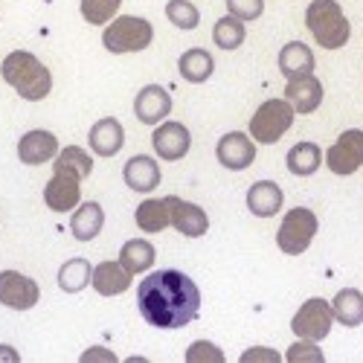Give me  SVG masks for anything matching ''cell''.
I'll list each match as a JSON object with an SVG mask.
<instances>
[{
    "mask_svg": "<svg viewBox=\"0 0 363 363\" xmlns=\"http://www.w3.org/2000/svg\"><path fill=\"white\" fill-rule=\"evenodd\" d=\"M285 357H288L291 363H306V360L320 363V360H323V349H320L314 340H299V343H294V346L285 352Z\"/></svg>",
    "mask_w": 363,
    "mask_h": 363,
    "instance_id": "obj_34",
    "label": "cell"
},
{
    "mask_svg": "<svg viewBox=\"0 0 363 363\" xmlns=\"http://www.w3.org/2000/svg\"><path fill=\"white\" fill-rule=\"evenodd\" d=\"M82 201V177L65 169H52L50 184L44 186V203L52 213H70Z\"/></svg>",
    "mask_w": 363,
    "mask_h": 363,
    "instance_id": "obj_9",
    "label": "cell"
},
{
    "mask_svg": "<svg viewBox=\"0 0 363 363\" xmlns=\"http://www.w3.org/2000/svg\"><path fill=\"white\" fill-rule=\"evenodd\" d=\"M166 15L177 29H195L201 23V12L189 4V0H169L166 4Z\"/></svg>",
    "mask_w": 363,
    "mask_h": 363,
    "instance_id": "obj_32",
    "label": "cell"
},
{
    "mask_svg": "<svg viewBox=\"0 0 363 363\" xmlns=\"http://www.w3.org/2000/svg\"><path fill=\"white\" fill-rule=\"evenodd\" d=\"M134 113L143 125H157L160 119H166L172 113V96L169 90L160 84H145L137 99H134Z\"/></svg>",
    "mask_w": 363,
    "mask_h": 363,
    "instance_id": "obj_13",
    "label": "cell"
},
{
    "mask_svg": "<svg viewBox=\"0 0 363 363\" xmlns=\"http://www.w3.org/2000/svg\"><path fill=\"white\" fill-rule=\"evenodd\" d=\"M227 9L238 21H256L264 12V0H227Z\"/></svg>",
    "mask_w": 363,
    "mask_h": 363,
    "instance_id": "obj_33",
    "label": "cell"
},
{
    "mask_svg": "<svg viewBox=\"0 0 363 363\" xmlns=\"http://www.w3.org/2000/svg\"><path fill=\"white\" fill-rule=\"evenodd\" d=\"M325 166L335 174H354L363 166V131H343L337 143L325 151Z\"/></svg>",
    "mask_w": 363,
    "mask_h": 363,
    "instance_id": "obj_8",
    "label": "cell"
},
{
    "mask_svg": "<svg viewBox=\"0 0 363 363\" xmlns=\"http://www.w3.org/2000/svg\"><path fill=\"white\" fill-rule=\"evenodd\" d=\"M306 26L323 50H340L352 35L349 18L343 15L337 0H314L306 9Z\"/></svg>",
    "mask_w": 363,
    "mask_h": 363,
    "instance_id": "obj_3",
    "label": "cell"
},
{
    "mask_svg": "<svg viewBox=\"0 0 363 363\" xmlns=\"http://www.w3.org/2000/svg\"><path fill=\"white\" fill-rule=\"evenodd\" d=\"M0 360H12V363H18V352L9 349V346H0Z\"/></svg>",
    "mask_w": 363,
    "mask_h": 363,
    "instance_id": "obj_38",
    "label": "cell"
},
{
    "mask_svg": "<svg viewBox=\"0 0 363 363\" xmlns=\"http://www.w3.org/2000/svg\"><path fill=\"white\" fill-rule=\"evenodd\" d=\"M317 227H320V221H317V216L311 213V209H306V206L291 209V213L282 218L279 233H277L279 250L288 253V256L306 253V250L311 247L314 235H317Z\"/></svg>",
    "mask_w": 363,
    "mask_h": 363,
    "instance_id": "obj_6",
    "label": "cell"
},
{
    "mask_svg": "<svg viewBox=\"0 0 363 363\" xmlns=\"http://www.w3.org/2000/svg\"><path fill=\"white\" fill-rule=\"evenodd\" d=\"M151 145H155L160 160H180V157H186L192 137L184 123H163L151 134Z\"/></svg>",
    "mask_w": 363,
    "mask_h": 363,
    "instance_id": "obj_12",
    "label": "cell"
},
{
    "mask_svg": "<svg viewBox=\"0 0 363 363\" xmlns=\"http://www.w3.org/2000/svg\"><path fill=\"white\" fill-rule=\"evenodd\" d=\"M247 209L259 218H270L282 209V189L274 180H259L247 192Z\"/></svg>",
    "mask_w": 363,
    "mask_h": 363,
    "instance_id": "obj_21",
    "label": "cell"
},
{
    "mask_svg": "<svg viewBox=\"0 0 363 363\" xmlns=\"http://www.w3.org/2000/svg\"><path fill=\"white\" fill-rule=\"evenodd\" d=\"M52 169L73 172V174H79V177L84 180V177H90V172H94V160H90V155H87L84 148H79V145H67V148H62V151L55 155Z\"/></svg>",
    "mask_w": 363,
    "mask_h": 363,
    "instance_id": "obj_29",
    "label": "cell"
},
{
    "mask_svg": "<svg viewBox=\"0 0 363 363\" xmlns=\"http://www.w3.org/2000/svg\"><path fill=\"white\" fill-rule=\"evenodd\" d=\"M331 325H335V311H331V302L311 296L299 306V311L291 320V331L299 340H314L320 343L323 337H328Z\"/></svg>",
    "mask_w": 363,
    "mask_h": 363,
    "instance_id": "obj_7",
    "label": "cell"
},
{
    "mask_svg": "<svg viewBox=\"0 0 363 363\" xmlns=\"http://www.w3.org/2000/svg\"><path fill=\"white\" fill-rule=\"evenodd\" d=\"M213 38H216V44H218L221 50H238L241 44H245V38H247L245 21H238V18H233V15L221 18V21L216 23V29H213Z\"/></svg>",
    "mask_w": 363,
    "mask_h": 363,
    "instance_id": "obj_30",
    "label": "cell"
},
{
    "mask_svg": "<svg viewBox=\"0 0 363 363\" xmlns=\"http://www.w3.org/2000/svg\"><path fill=\"white\" fill-rule=\"evenodd\" d=\"M102 227H105V213H102V206L96 201L82 203L70 218V233L79 241H94L102 233Z\"/></svg>",
    "mask_w": 363,
    "mask_h": 363,
    "instance_id": "obj_22",
    "label": "cell"
},
{
    "mask_svg": "<svg viewBox=\"0 0 363 363\" xmlns=\"http://www.w3.org/2000/svg\"><path fill=\"white\" fill-rule=\"evenodd\" d=\"M331 311L346 328H357L363 323V294L357 288H343L331 302Z\"/></svg>",
    "mask_w": 363,
    "mask_h": 363,
    "instance_id": "obj_24",
    "label": "cell"
},
{
    "mask_svg": "<svg viewBox=\"0 0 363 363\" xmlns=\"http://www.w3.org/2000/svg\"><path fill=\"white\" fill-rule=\"evenodd\" d=\"M137 308L155 328H184L201 311V291L180 270H155L137 285Z\"/></svg>",
    "mask_w": 363,
    "mask_h": 363,
    "instance_id": "obj_1",
    "label": "cell"
},
{
    "mask_svg": "<svg viewBox=\"0 0 363 363\" xmlns=\"http://www.w3.org/2000/svg\"><path fill=\"white\" fill-rule=\"evenodd\" d=\"M123 174H125L128 189H134V192H140V195L155 192V189L160 186V180H163L157 160H155V157H148V155H137V157H131V160L125 163Z\"/></svg>",
    "mask_w": 363,
    "mask_h": 363,
    "instance_id": "obj_15",
    "label": "cell"
},
{
    "mask_svg": "<svg viewBox=\"0 0 363 363\" xmlns=\"http://www.w3.org/2000/svg\"><path fill=\"white\" fill-rule=\"evenodd\" d=\"M41 288L35 279H29L18 270H4L0 274V306L15 308V311H29L38 302Z\"/></svg>",
    "mask_w": 363,
    "mask_h": 363,
    "instance_id": "obj_10",
    "label": "cell"
},
{
    "mask_svg": "<svg viewBox=\"0 0 363 363\" xmlns=\"http://www.w3.org/2000/svg\"><path fill=\"white\" fill-rule=\"evenodd\" d=\"M155 247L148 245V241L143 238H131L123 245V250H119V262H123L125 270H131V274H143V270H148L151 264H155Z\"/></svg>",
    "mask_w": 363,
    "mask_h": 363,
    "instance_id": "obj_28",
    "label": "cell"
},
{
    "mask_svg": "<svg viewBox=\"0 0 363 363\" xmlns=\"http://www.w3.org/2000/svg\"><path fill=\"white\" fill-rule=\"evenodd\" d=\"M119 6H123V0H82V18L87 23L94 26H105L111 23V18L119 12Z\"/></svg>",
    "mask_w": 363,
    "mask_h": 363,
    "instance_id": "obj_31",
    "label": "cell"
},
{
    "mask_svg": "<svg viewBox=\"0 0 363 363\" xmlns=\"http://www.w3.org/2000/svg\"><path fill=\"white\" fill-rule=\"evenodd\" d=\"M151 41H155V26H151L145 18H134V15L113 18V23H108L105 33H102V44L113 55L140 52Z\"/></svg>",
    "mask_w": 363,
    "mask_h": 363,
    "instance_id": "obj_4",
    "label": "cell"
},
{
    "mask_svg": "<svg viewBox=\"0 0 363 363\" xmlns=\"http://www.w3.org/2000/svg\"><path fill=\"white\" fill-rule=\"evenodd\" d=\"M55 155H58V140H55V134L41 131V128L23 134L21 143H18V157H21V163H26V166H41V163L52 160Z\"/></svg>",
    "mask_w": 363,
    "mask_h": 363,
    "instance_id": "obj_18",
    "label": "cell"
},
{
    "mask_svg": "<svg viewBox=\"0 0 363 363\" xmlns=\"http://www.w3.org/2000/svg\"><path fill=\"white\" fill-rule=\"evenodd\" d=\"M87 143H90V151H94V155L113 157L116 151L123 148V143H125V128H123L119 119L105 116V119H99V123L87 131Z\"/></svg>",
    "mask_w": 363,
    "mask_h": 363,
    "instance_id": "obj_16",
    "label": "cell"
},
{
    "mask_svg": "<svg viewBox=\"0 0 363 363\" xmlns=\"http://www.w3.org/2000/svg\"><path fill=\"white\" fill-rule=\"evenodd\" d=\"M201 357H213L216 363H221V360H224V352H221L218 346H213V343H206V340H198V343H192V346L186 349V360H189V363H198Z\"/></svg>",
    "mask_w": 363,
    "mask_h": 363,
    "instance_id": "obj_35",
    "label": "cell"
},
{
    "mask_svg": "<svg viewBox=\"0 0 363 363\" xmlns=\"http://www.w3.org/2000/svg\"><path fill=\"white\" fill-rule=\"evenodd\" d=\"M96 357L116 363V354H113V352H108V349H102V346H96V349H87V352L82 354V360H96Z\"/></svg>",
    "mask_w": 363,
    "mask_h": 363,
    "instance_id": "obj_37",
    "label": "cell"
},
{
    "mask_svg": "<svg viewBox=\"0 0 363 363\" xmlns=\"http://www.w3.org/2000/svg\"><path fill=\"white\" fill-rule=\"evenodd\" d=\"M323 163V151L317 143H296L291 151H288V172L296 174V177H308L320 169Z\"/></svg>",
    "mask_w": 363,
    "mask_h": 363,
    "instance_id": "obj_26",
    "label": "cell"
},
{
    "mask_svg": "<svg viewBox=\"0 0 363 363\" xmlns=\"http://www.w3.org/2000/svg\"><path fill=\"white\" fill-rule=\"evenodd\" d=\"M241 360H270V363H279V352H274V349H262V346H256V349H247L245 354H241Z\"/></svg>",
    "mask_w": 363,
    "mask_h": 363,
    "instance_id": "obj_36",
    "label": "cell"
},
{
    "mask_svg": "<svg viewBox=\"0 0 363 363\" xmlns=\"http://www.w3.org/2000/svg\"><path fill=\"white\" fill-rule=\"evenodd\" d=\"M0 76H4L18 94L29 102H41L50 90H52V76L50 70L38 62L33 52L26 50H15L4 58V67H0Z\"/></svg>",
    "mask_w": 363,
    "mask_h": 363,
    "instance_id": "obj_2",
    "label": "cell"
},
{
    "mask_svg": "<svg viewBox=\"0 0 363 363\" xmlns=\"http://www.w3.org/2000/svg\"><path fill=\"white\" fill-rule=\"evenodd\" d=\"M177 67H180V76H184L186 82L201 84V82H206L209 76H213L216 62H213V55H209L206 50H198L195 47V50H186L184 55H180Z\"/></svg>",
    "mask_w": 363,
    "mask_h": 363,
    "instance_id": "obj_25",
    "label": "cell"
},
{
    "mask_svg": "<svg viewBox=\"0 0 363 363\" xmlns=\"http://www.w3.org/2000/svg\"><path fill=\"white\" fill-rule=\"evenodd\" d=\"M285 99L294 105L296 113H314L323 102V84H320V79H314V73L299 76V79H288Z\"/></svg>",
    "mask_w": 363,
    "mask_h": 363,
    "instance_id": "obj_17",
    "label": "cell"
},
{
    "mask_svg": "<svg viewBox=\"0 0 363 363\" xmlns=\"http://www.w3.org/2000/svg\"><path fill=\"white\" fill-rule=\"evenodd\" d=\"M90 279H94V267H90V262H84V259H70L62 264V270H58V288L65 294L84 291L90 285Z\"/></svg>",
    "mask_w": 363,
    "mask_h": 363,
    "instance_id": "obj_27",
    "label": "cell"
},
{
    "mask_svg": "<svg viewBox=\"0 0 363 363\" xmlns=\"http://www.w3.org/2000/svg\"><path fill=\"white\" fill-rule=\"evenodd\" d=\"M216 155H218V163L230 172H241V169H247L253 166L256 160V145L247 134H241V131H230L218 140V148H216Z\"/></svg>",
    "mask_w": 363,
    "mask_h": 363,
    "instance_id": "obj_11",
    "label": "cell"
},
{
    "mask_svg": "<svg viewBox=\"0 0 363 363\" xmlns=\"http://www.w3.org/2000/svg\"><path fill=\"white\" fill-rule=\"evenodd\" d=\"M317 67V58L308 44L291 41L279 50V73L285 79H299V76H311Z\"/></svg>",
    "mask_w": 363,
    "mask_h": 363,
    "instance_id": "obj_20",
    "label": "cell"
},
{
    "mask_svg": "<svg viewBox=\"0 0 363 363\" xmlns=\"http://www.w3.org/2000/svg\"><path fill=\"white\" fill-rule=\"evenodd\" d=\"M169 218H172V227L186 235V238H201L206 230H209V218L206 213L198 206V203H189V201H180L174 195H169Z\"/></svg>",
    "mask_w": 363,
    "mask_h": 363,
    "instance_id": "obj_14",
    "label": "cell"
},
{
    "mask_svg": "<svg viewBox=\"0 0 363 363\" xmlns=\"http://www.w3.org/2000/svg\"><path fill=\"white\" fill-rule=\"evenodd\" d=\"M169 198H148L137 206V227L143 233H163L166 227H172V218H169Z\"/></svg>",
    "mask_w": 363,
    "mask_h": 363,
    "instance_id": "obj_23",
    "label": "cell"
},
{
    "mask_svg": "<svg viewBox=\"0 0 363 363\" xmlns=\"http://www.w3.org/2000/svg\"><path fill=\"white\" fill-rule=\"evenodd\" d=\"M134 274L123 267V262H102L94 267V279L90 285L96 288V294L102 296H116V294H125L131 288Z\"/></svg>",
    "mask_w": 363,
    "mask_h": 363,
    "instance_id": "obj_19",
    "label": "cell"
},
{
    "mask_svg": "<svg viewBox=\"0 0 363 363\" xmlns=\"http://www.w3.org/2000/svg\"><path fill=\"white\" fill-rule=\"evenodd\" d=\"M294 105L288 99H267L250 119V137L262 145L279 143L294 125Z\"/></svg>",
    "mask_w": 363,
    "mask_h": 363,
    "instance_id": "obj_5",
    "label": "cell"
}]
</instances>
